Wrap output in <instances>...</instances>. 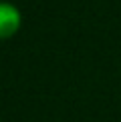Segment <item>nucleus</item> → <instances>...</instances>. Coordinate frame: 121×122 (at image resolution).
Masks as SVG:
<instances>
[{"label": "nucleus", "instance_id": "f257e3e1", "mask_svg": "<svg viewBox=\"0 0 121 122\" xmlns=\"http://www.w3.org/2000/svg\"><path fill=\"white\" fill-rule=\"evenodd\" d=\"M22 24V14L12 2H2L0 4V36L4 40L14 36L20 30Z\"/></svg>", "mask_w": 121, "mask_h": 122}]
</instances>
